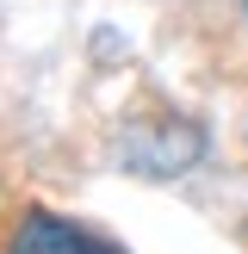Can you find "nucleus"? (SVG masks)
I'll return each instance as SVG.
<instances>
[{
    "mask_svg": "<svg viewBox=\"0 0 248 254\" xmlns=\"http://www.w3.org/2000/svg\"><path fill=\"white\" fill-rule=\"evenodd\" d=\"M236 6H242V19H248V0H236Z\"/></svg>",
    "mask_w": 248,
    "mask_h": 254,
    "instance_id": "nucleus-3",
    "label": "nucleus"
},
{
    "mask_svg": "<svg viewBox=\"0 0 248 254\" xmlns=\"http://www.w3.org/2000/svg\"><path fill=\"white\" fill-rule=\"evenodd\" d=\"M198 155H205V130L192 118H149L124 130V168L149 174V180H174V174L198 168Z\"/></svg>",
    "mask_w": 248,
    "mask_h": 254,
    "instance_id": "nucleus-1",
    "label": "nucleus"
},
{
    "mask_svg": "<svg viewBox=\"0 0 248 254\" xmlns=\"http://www.w3.org/2000/svg\"><path fill=\"white\" fill-rule=\"evenodd\" d=\"M12 254H118V248H106L99 236L50 217V211H31V217L19 223V236H12Z\"/></svg>",
    "mask_w": 248,
    "mask_h": 254,
    "instance_id": "nucleus-2",
    "label": "nucleus"
}]
</instances>
